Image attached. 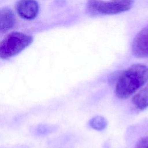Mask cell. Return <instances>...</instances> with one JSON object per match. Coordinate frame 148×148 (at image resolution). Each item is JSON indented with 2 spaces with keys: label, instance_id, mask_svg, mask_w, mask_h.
<instances>
[{
  "label": "cell",
  "instance_id": "1",
  "mask_svg": "<svg viewBox=\"0 0 148 148\" xmlns=\"http://www.w3.org/2000/svg\"><path fill=\"white\" fill-rule=\"evenodd\" d=\"M148 80V67L143 64H134L125 69L116 83L115 93L120 99L129 98Z\"/></svg>",
  "mask_w": 148,
  "mask_h": 148
},
{
  "label": "cell",
  "instance_id": "8",
  "mask_svg": "<svg viewBox=\"0 0 148 148\" xmlns=\"http://www.w3.org/2000/svg\"><path fill=\"white\" fill-rule=\"evenodd\" d=\"M89 124L93 129L97 131H102L107 126L108 121L105 117L101 116H97L90 120Z\"/></svg>",
  "mask_w": 148,
  "mask_h": 148
},
{
  "label": "cell",
  "instance_id": "7",
  "mask_svg": "<svg viewBox=\"0 0 148 148\" xmlns=\"http://www.w3.org/2000/svg\"><path fill=\"white\" fill-rule=\"evenodd\" d=\"M132 103L135 109L139 110L148 108V83L133 96Z\"/></svg>",
  "mask_w": 148,
  "mask_h": 148
},
{
  "label": "cell",
  "instance_id": "4",
  "mask_svg": "<svg viewBox=\"0 0 148 148\" xmlns=\"http://www.w3.org/2000/svg\"><path fill=\"white\" fill-rule=\"evenodd\" d=\"M131 52L137 58H148V25L135 36L131 44Z\"/></svg>",
  "mask_w": 148,
  "mask_h": 148
},
{
  "label": "cell",
  "instance_id": "2",
  "mask_svg": "<svg viewBox=\"0 0 148 148\" xmlns=\"http://www.w3.org/2000/svg\"><path fill=\"white\" fill-rule=\"evenodd\" d=\"M134 0H88L86 4L87 13L91 16H105L121 13L130 10Z\"/></svg>",
  "mask_w": 148,
  "mask_h": 148
},
{
  "label": "cell",
  "instance_id": "9",
  "mask_svg": "<svg viewBox=\"0 0 148 148\" xmlns=\"http://www.w3.org/2000/svg\"><path fill=\"white\" fill-rule=\"evenodd\" d=\"M134 148H148V136L140 138L137 141Z\"/></svg>",
  "mask_w": 148,
  "mask_h": 148
},
{
  "label": "cell",
  "instance_id": "6",
  "mask_svg": "<svg viewBox=\"0 0 148 148\" xmlns=\"http://www.w3.org/2000/svg\"><path fill=\"white\" fill-rule=\"evenodd\" d=\"M16 23L14 12L9 8L0 9V33H4L12 29Z\"/></svg>",
  "mask_w": 148,
  "mask_h": 148
},
{
  "label": "cell",
  "instance_id": "5",
  "mask_svg": "<svg viewBox=\"0 0 148 148\" xmlns=\"http://www.w3.org/2000/svg\"><path fill=\"white\" fill-rule=\"evenodd\" d=\"M18 14L25 20L34 19L39 13V5L35 0H18L16 4Z\"/></svg>",
  "mask_w": 148,
  "mask_h": 148
},
{
  "label": "cell",
  "instance_id": "3",
  "mask_svg": "<svg viewBox=\"0 0 148 148\" xmlns=\"http://www.w3.org/2000/svg\"><path fill=\"white\" fill-rule=\"evenodd\" d=\"M33 41L31 35L14 32L8 34L0 42V58H10L28 47Z\"/></svg>",
  "mask_w": 148,
  "mask_h": 148
}]
</instances>
